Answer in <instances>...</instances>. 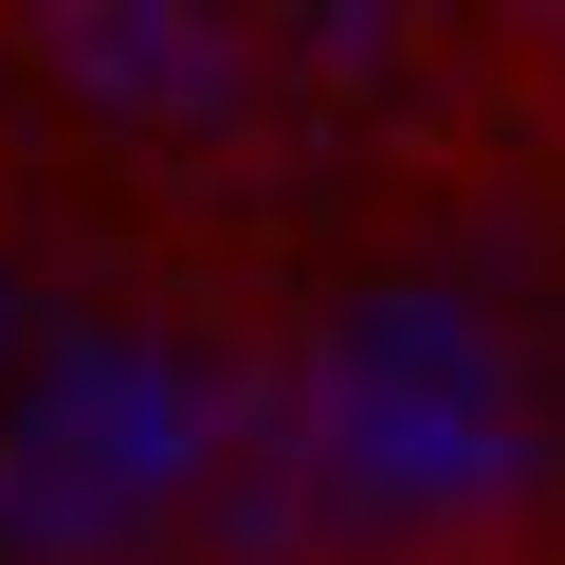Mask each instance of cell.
I'll list each match as a JSON object with an SVG mask.
<instances>
[{
    "mask_svg": "<svg viewBox=\"0 0 565 565\" xmlns=\"http://www.w3.org/2000/svg\"><path fill=\"white\" fill-rule=\"evenodd\" d=\"M292 438H310V475H329L347 529L419 547V529H475V511H511V492L565 475V365L475 274H383V292L329 310Z\"/></svg>",
    "mask_w": 565,
    "mask_h": 565,
    "instance_id": "cell-1",
    "label": "cell"
}]
</instances>
